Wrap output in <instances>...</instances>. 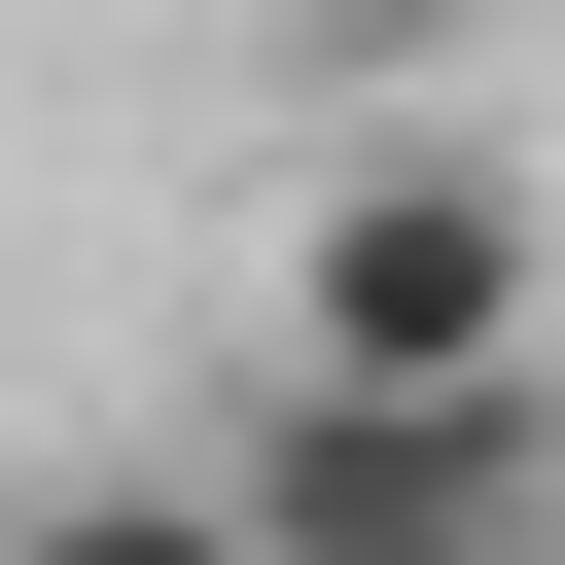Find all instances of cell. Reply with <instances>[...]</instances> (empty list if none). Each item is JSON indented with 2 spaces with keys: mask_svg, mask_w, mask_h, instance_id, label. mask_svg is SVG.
Returning <instances> with one entry per match:
<instances>
[{
  "mask_svg": "<svg viewBox=\"0 0 565 565\" xmlns=\"http://www.w3.org/2000/svg\"><path fill=\"white\" fill-rule=\"evenodd\" d=\"M212 530L247 565H565V388H282L247 353Z\"/></svg>",
  "mask_w": 565,
  "mask_h": 565,
  "instance_id": "2",
  "label": "cell"
},
{
  "mask_svg": "<svg viewBox=\"0 0 565 565\" xmlns=\"http://www.w3.org/2000/svg\"><path fill=\"white\" fill-rule=\"evenodd\" d=\"M282 35H318V71H459L494 0H282Z\"/></svg>",
  "mask_w": 565,
  "mask_h": 565,
  "instance_id": "4",
  "label": "cell"
},
{
  "mask_svg": "<svg viewBox=\"0 0 565 565\" xmlns=\"http://www.w3.org/2000/svg\"><path fill=\"white\" fill-rule=\"evenodd\" d=\"M0 565H247V530H212V459H71V494H0Z\"/></svg>",
  "mask_w": 565,
  "mask_h": 565,
  "instance_id": "3",
  "label": "cell"
},
{
  "mask_svg": "<svg viewBox=\"0 0 565 565\" xmlns=\"http://www.w3.org/2000/svg\"><path fill=\"white\" fill-rule=\"evenodd\" d=\"M282 388H565V212L494 141H353L282 212Z\"/></svg>",
  "mask_w": 565,
  "mask_h": 565,
  "instance_id": "1",
  "label": "cell"
}]
</instances>
